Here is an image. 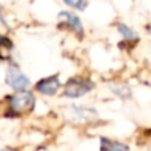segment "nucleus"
Wrapping results in <instances>:
<instances>
[{
  "label": "nucleus",
  "instance_id": "1",
  "mask_svg": "<svg viewBox=\"0 0 151 151\" xmlns=\"http://www.w3.org/2000/svg\"><path fill=\"white\" fill-rule=\"evenodd\" d=\"M5 81L12 89L17 91H24L29 86L31 81L27 77L20 69L16 65H11L7 70V76H5Z\"/></svg>",
  "mask_w": 151,
  "mask_h": 151
},
{
  "label": "nucleus",
  "instance_id": "2",
  "mask_svg": "<svg viewBox=\"0 0 151 151\" xmlns=\"http://www.w3.org/2000/svg\"><path fill=\"white\" fill-rule=\"evenodd\" d=\"M11 110L15 113H27L33 109L35 97L28 91H20L9 98Z\"/></svg>",
  "mask_w": 151,
  "mask_h": 151
},
{
  "label": "nucleus",
  "instance_id": "3",
  "mask_svg": "<svg viewBox=\"0 0 151 151\" xmlns=\"http://www.w3.org/2000/svg\"><path fill=\"white\" fill-rule=\"evenodd\" d=\"M93 83L89 80L85 78H72L68 81L65 86V96L70 97V98H78V97L86 94L88 91L91 90Z\"/></svg>",
  "mask_w": 151,
  "mask_h": 151
},
{
  "label": "nucleus",
  "instance_id": "4",
  "mask_svg": "<svg viewBox=\"0 0 151 151\" xmlns=\"http://www.w3.org/2000/svg\"><path fill=\"white\" fill-rule=\"evenodd\" d=\"M37 90L41 91L42 94H47V96H55L57 93L58 88H60V80H58L57 76H53V77H48L44 80L39 81L36 85Z\"/></svg>",
  "mask_w": 151,
  "mask_h": 151
},
{
  "label": "nucleus",
  "instance_id": "5",
  "mask_svg": "<svg viewBox=\"0 0 151 151\" xmlns=\"http://www.w3.org/2000/svg\"><path fill=\"white\" fill-rule=\"evenodd\" d=\"M58 19H60V21L65 23L69 28L74 29L76 32H80V33H81V32L83 31L82 24H81L80 19H78L76 15H73V13H70V12H61L60 15H58Z\"/></svg>",
  "mask_w": 151,
  "mask_h": 151
},
{
  "label": "nucleus",
  "instance_id": "6",
  "mask_svg": "<svg viewBox=\"0 0 151 151\" xmlns=\"http://www.w3.org/2000/svg\"><path fill=\"white\" fill-rule=\"evenodd\" d=\"M101 150L102 151H129V146L122 142H115L110 141V139L104 138L101 143Z\"/></svg>",
  "mask_w": 151,
  "mask_h": 151
},
{
  "label": "nucleus",
  "instance_id": "7",
  "mask_svg": "<svg viewBox=\"0 0 151 151\" xmlns=\"http://www.w3.org/2000/svg\"><path fill=\"white\" fill-rule=\"evenodd\" d=\"M118 31H119V33L122 35V37L126 41H134L138 37L137 32L134 29H131L129 25H126V24H122V23L118 24Z\"/></svg>",
  "mask_w": 151,
  "mask_h": 151
},
{
  "label": "nucleus",
  "instance_id": "8",
  "mask_svg": "<svg viewBox=\"0 0 151 151\" xmlns=\"http://www.w3.org/2000/svg\"><path fill=\"white\" fill-rule=\"evenodd\" d=\"M64 3L66 5H69V7L77 8V9H81V11L86 7V0H64Z\"/></svg>",
  "mask_w": 151,
  "mask_h": 151
},
{
  "label": "nucleus",
  "instance_id": "9",
  "mask_svg": "<svg viewBox=\"0 0 151 151\" xmlns=\"http://www.w3.org/2000/svg\"><path fill=\"white\" fill-rule=\"evenodd\" d=\"M7 24L4 23V20H3L1 17H0V35L4 33V32H7Z\"/></svg>",
  "mask_w": 151,
  "mask_h": 151
},
{
  "label": "nucleus",
  "instance_id": "10",
  "mask_svg": "<svg viewBox=\"0 0 151 151\" xmlns=\"http://www.w3.org/2000/svg\"><path fill=\"white\" fill-rule=\"evenodd\" d=\"M149 32H150V33H151V25L149 27Z\"/></svg>",
  "mask_w": 151,
  "mask_h": 151
},
{
  "label": "nucleus",
  "instance_id": "11",
  "mask_svg": "<svg viewBox=\"0 0 151 151\" xmlns=\"http://www.w3.org/2000/svg\"><path fill=\"white\" fill-rule=\"evenodd\" d=\"M0 151H8V150H0Z\"/></svg>",
  "mask_w": 151,
  "mask_h": 151
}]
</instances>
